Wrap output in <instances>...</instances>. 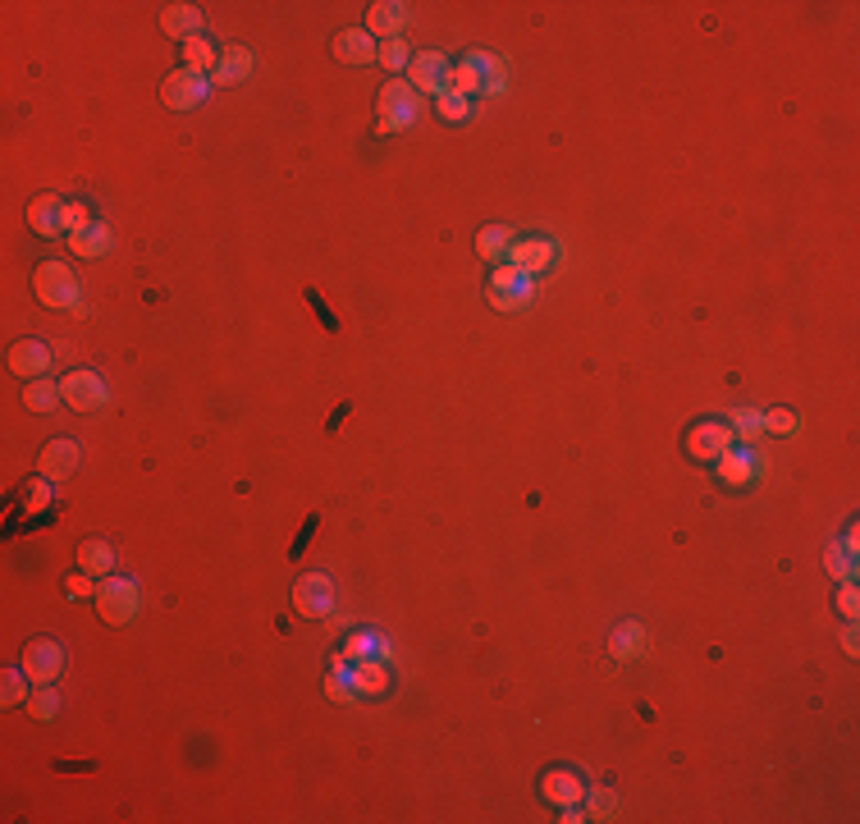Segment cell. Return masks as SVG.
<instances>
[{"instance_id":"obj_1","label":"cell","mask_w":860,"mask_h":824,"mask_svg":"<svg viewBox=\"0 0 860 824\" xmlns=\"http://www.w3.org/2000/svg\"><path fill=\"white\" fill-rule=\"evenodd\" d=\"M142 609V591L133 577H101L97 582V614L106 618L110 628H124L133 623Z\"/></svg>"},{"instance_id":"obj_2","label":"cell","mask_w":860,"mask_h":824,"mask_svg":"<svg viewBox=\"0 0 860 824\" xmlns=\"http://www.w3.org/2000/svg\"><path fill=\"white\" fill-rule=\"evenodd\" d=\"M376 120L380 133H403L412 120H417V87L408 78H389L376 97Z\"/></svg>"},{"instance_id":"obj_3","label":"cell","mask_w":860,"mask_h":824,"mask_svg":"<svg viewBox=\"0 0 860 824\" xmlns=\"http://www.w3.org/2000/svg\"><path fill=\"white\" fill-rule=\"evenodd\" d=\"M33 289H37V303L42 307H78V275L74 266H65V261H42L33 271Z\"/></svg>"},{"instance_id":"obj_4","label":"cell","mask_w":860,"mask_h":824,"mask_svg":"<svg viewBox=\"0 0 860 824\" xmlns=\"http://www.w3.org/2000/svg\"><path fill=\"white\" fill-rule=\"evenodd\" d=\"M19 664H23V673H28V678H33L37 687H51L55 678L65 673L69 655H65V646H60V641H51V637H37V641H28V646H23Z\"/></svg>"},{"instance_id":"obj_5","label":"cell","mask_w":860,"mask_h":824,"mask_svg":"<svg viewBox=\"0 0 860 824\" xmlns=\"http://www.w3.org/2000/svg\"><path fill=\"white\" fill-rule=\"evenodd\" d=\"M206 92H211V74H202V69H174L170 78L161 83V101L170 110H193L206 101Z\"/></svg>"},{"instance_id":"obj_6","label":"cell","mask_w":860,"mask_h":824,"mask_svg":"<svg viewBox=\"0 0 860 824\" xmlns=\"http://www.w3.org/2000/svg\"><path fill=\"white\" fill-rule=\"evenodd\" d=\"M60 394H65V403L74 412H97L110 403V390H106V380L97 376V371H69L65 380H60Z\"/></svg>"},{"instance_id":"obj_7","label":"cell","mask_w":860,"mask_h":824,"mask_svg":"<svg viewBox=\"0 0 860 824\" xmlns=\"http://www.w3.org/2000/svg\"><path fill=\"white\" fill-rule=\"evenodd\" d=\"M732 445H737V435H732L728 422H696L687 431V454L700 458V463H719Z\"/></svg>"},{"instance_id":"obj_8","label":"cell","mask_w":860,"mask_h":824,"mask_svg":"<svg viewBox=\"0 0 860 824\" xmlns=\"http://www.w3.org/2000/svg\"><path fill=\"white\" fill-rule=\"evenodd\" d=\"M531 275H522L517 266H508V261H499L495 275H490V303L499 307V312H513V307L531 303Z\"/></svg>"},{"instance_id":"obj_9","label":"cell","mask_w":860,"mask_h":824,"mask_svg":"<svg viewBox=\"0 0 860 824\" xmlns=\"http://www.w3.org/2000/svg\"><path fill=\"white\" fill-rule=\"evenodd\" d=\"M293 609L302 618H325L334 609V582L325 573H307L293 586Z\"/></svg>"},{"instance_id":"obj_10","label":"cell","mask_w":860,"mask_h":824,"mask_svg":"<svg viewBox=\"0 0 860 824\" xmlns=\"http://www.w3.org/2000/svg\"><path fill=\"white\" fill-rule=\"evenodd\" d=\"M449 60H444L440 51H421L412 55V65H408V83L417 87V92H430V97H444L449 92Z\"/></svg>"},{"instance_id":"obj_11","label":"cell","mask_w":860,"mask_h":824,"mask_svg":"<svg viewBox=\"0 0 860 824\" xmlns=\"http://www.w3.org/2000/svg\"><path fill=\"white\" fill-rule=\"evenodd\" d=\"M65 206L69 202H60L55 193L33 197V206H28V229L42 234V239H60V234H69L65 229Z\"/></svg>"},{"instance_id":"obj_12","label":"cell","mask_w":860,"mask_h":824,"mask_svg":"<svg viewBox=\"0 0 860 824\" xmlns=\"http://www.w3.org/2000/svg\"><path fill=\"white\" fill-rule=\"evenodd\" d=\"M554 257H559V248L549 239H517L513 248H508V266H517L522 275H540L554 266Z\"/></svg>"},{"instance_id":"obj_13","label":"cell","mask_w":860,"mask_h":824,"mask_svg":"<svg viewBox=\"0 0 860 824\" xmlns=\"http://www.w3.org/2000/svg\"><path fill=\"white\" fill-rule=\"evenodd\" d=\"M330 51H334L339 65H371V60L380 55V42L366 33V28H344V33L334 37Z\"/></svg>"},{"instance_id":"obj_14","label":"cell","mask_w":860,"mask_h":824,"mask_svg":"<svg viewBox=\"0 0 860 824\" xmlns=\"http://www.w3.org/2000/svg\"><path fill=\"white\" fill-rule=\"evenodd\" d=\"M540 797H545L549 806H581V797H586V783H581L577 770H549L545 779H540Z\"/></svg>"},{"instance_id":"obj_15","label":"cell","mask_w":860,"mask_h":824,"mask_svg":"<svg viewBox=\"0 0 860 824\" xmlns=\"http://www.w3.org/2000/svg\"><path fill=\"white\" fill-rule=\"evenodd\" d=\"M10 371L23 380H42L46 371H51V348H46L42 339H19V344L10 348Z\"/></svg>"},{"instance_id":"obj_16","label":"cell","mask_w":860,"mask_h":824,"mask_svg":"<svg viewBox=\"0 0 860 824\" xmlns=\"http://www.w3.org/2000/svg\"><path fill=\"white\" fill-rule=\"evenodd\" d=\"M78 458H83L78 440L60 435V440H51V445L42 449V477H51V481H69V477L78 472Z\"/></svg>"},{"instance_id":"obj_17","label":"cell","mask_w":860,"mask_h":824,"mask_svg":"<svg viewBox=\"0 0 860 824\" xmlns=\"http://www.w3.org/2000/svg\"><path fill=\"white\" fill-rule=\"evenodd\" d=\"M403 23H408V5H398V0H376L366 10V33L380 37V42H394L403 33Z\"/></svg>"},{"instance_id":"obj_18","label":"cell","mask_w":860,"mask_h":824,"mask_svg":"<svg viewBox=\"0 0 860 824\" xmlns=\"http://www.w3.org/2000/svg\"><path fill=\"white\" fill-rule=\"evenodd\" d=\"M334 669H344L348 683H353L357 692H385L389 687V669L380 660H353L348 664V655H334Z\"/></svg>"},{"instance_id":"obj_19","label":"cell","mask_w":860,"mask_h":824,"mask_svg":"<svg viewBox=\"0 0 860 824\" xmlns=\"http://www.w3.org/2000/svg\"><path fill=\"white\" fill-rule=\"evenodd\" d=\"M161 33L179 37V42L202 37V10H197V5H165L161 10Z\"/></svg>"},{"instance_id":"obj_20","label":"cell","mask_w":860,"mask_h":824,"mask_svg":"<svg viewBox=\"0 0 860 824\" xmlns=\"http://www.w3.org/2000/svg\"><path fill=\"white\" fill-rule=\"evenodd\" d=\"M755 472H760V458H755L751 449H742V445H732L728 454L719 458V477L728 481V486H751Z\"/></svg>"},{"instance_id":"obj_21","label":"cell","mask_w":860,"mask_h":824,"mask_svg":"<svg viewBox=\"0 0 860 824\" xmlns=\"http://www.w3.org/2000/svg\"><path fill=\"white\" fill-rule=\"evenodd\" d=\"M110 568H115V550H110V541H101V536H87L83 545H78V573L87 577H110Z\"/></svg>"},{"instance_id":"obj_22","label":"cell","mask_w":860,"mask_h":824,"mask_svg":"<svg viewBox=\"0 0 860 824\" xmlns=\"http://www.w3.org/2000/svg\"><path fill=\"white\" fill-rule=\"evenodd\" d=\"M856 554H860V536H856V532H847L842 541L828 545L824 568H828L833 577H842V582H856Z\"/></svg>"},{"instance_id":"obj_23","label":"cell","mask_w":860,"mask_h":824,"mask_svg":"<svg viewBox=\"0 0 860 824\" xmlns=\"http://www.w3.org/2000/svg\"><path fill=\"white\" fill-rule=\"evenodd\" d=\"M248 74H252V55H248V46H225V51H220V65L211 69V83L229 87V83H243Z\"/></svg>"},{"instance_id":"obj_24","label":"cell","mask_w":860,"mask_h":824,"mask_svg":"<svg viewBox=\"0 0 860 824\" xmlns=\"http://www.w3.org/2000/svg\"><path fill=\"white\" fill-rule=\"evenodd\" d=\"M449 92H458V97H467V101L481 92V60H476V51L463 55V60L449 69Z\"/></svg>"},{"instance_id":"obj_25","label":"cell","mask_w":860,"mask_h":824,"mask_svg":"<svg viewBox=\"0 0 860 824\" xmlns=\"http://www.w3.org/2000/svg\"><path fill=\"white\" fill-rule=\"evenodd\" d=\"M513 229L508 225H485L481 234H476V252H481L485 261H508V248H513Z\"/></svg>"},{"instance_id":"obj_26","label":"cell","mask_w":860,"mask_h":824,"mask_svg":"<svg viewBox=\"0 0 860 824\" xmlns=\"http://www.w3.org/2000/svg\"><path fill=\"white\" fill-rule=\"evenodd\" d=\"M65 399V394H60V385H55V380H23V408L28 412H51L55 403Z\"/></svg>"},{"instance_id":"obj_27","label":"cell","mask_w":860,"mask_h":824,"mask_svg":"<svg viewBox=\"0 0 860 824\" xmlns=\"http://www.w3.org/2000/svg\"><path fill=\"white\" fill-rule=\"evenodd\" d=\"M69 248H74L78 257H101V252L110 248V229L101 225V220H92V225H83L78 234H69Z\"/></svg>"},{"instance_id":"obj_28","label":"cell","mask_w":860,"mask_h":824,"mask_svg":"<svg viewBox=\"0 0 860 824\" xmlns=\"http://www.w3.org/2000/svg\"><path fill=\"white\" fill-rule=\"evenodd\" d=\"M641 641H645L641 623H618V628H613V637H609L613 660H632V655L641 651Z\"/></svg>"},{"instance_id":"obj_29","label":"cell","mask_w":860,"mask_h":824,"mask_svg":"<svg viewBox=\"0 0 860 824\" xmlns=\"http://www.w3.org/2000/svg\"><path fill=\"white\" fill-rule=\"evenodd\" d=\"M28 673H23V664L19 669H5V678H0V705H28Z\"/></svg>"},{"instance_id":"obj_30","label":"cell","mask_w":860,"mask_h":824,"mask_svg":"<svg viewBox=\"0 0 860 824\" xmlns=\"http://www.w3.org/2000/svg\"><path fill=\"white\" fill-rule=\"evenodd\" d=\"M183 55H188V69H202V74H211V69L220 65V51H215L206 37H188V42H183Z\"/></svg>"},{"instance_id":"obj_31","label":"cell","mask_w":860,"mask_h":824,"mask_svg":"<svg viewBox=\"0 0 860 824\" xmlns=\"http://www.w3.org/2000/svg\"><path fill=\"white\" fill-rule=\"evenodd\" d=\"M476 60H481V92H504L508 87V69L499 55L490 51H476Z\"/></svg>"},{"instance_id":"obj_32","label":"cell","mask_w":860,"mask_h":824,"mask_svg":"<svg viewBox=\"0 0 860 824\" xmlns=\"http://www.w3.org/2000/svg\"><path fill=\"white\" fill-rule=\"evenodd\" d=\"M728 426H732V435H737V440H746V445H751V440H760V431H764V412L737 408L728 417Z\"/></svg>"},{"instance_id":"obj_33","label":"cell","mask_w":860,"mask_h":824,"mask_svg":"<svg viewBox=\"0 0 860 824\" xmlns=\"http://www.w3.org/2000/svg\"><path fill=\"white\" fill-rule=\"evenodd\" d=\"M19 504H23L28 513H42L46 504H51V477H33V481H23Z\"/></svg>"},{"instance_id":"obj_34","label":"cell","mask_w":860,"mask_h":824,"mask_svg":"<svg viewBox=\"0 0 860 824\" xmlns=\"http://www.w3.org/2000/svg\"><path fill=\"white\" fill-rule=\"evenodd\" d=\"M581 802H586V815H591V820H613V811H618V797H613L609 788H586Z\"/></svg>"},{"instance_id":"obj_35","label":"cell","mask_w":860,"mask_h":824,"mask_svg":"<svg viewBox=\"0 0 860 824\" xmlns=\"http://www.w3.org/2000/svg\"><path fill=\"white\" fill-rule=\"evenodd\" d=\"M376 60L389 69V74H398V69H408V65H412V55H408V46H403V37H394V42H380V55H376Z\"/></svg>"},{"instance_id":"obj_36","label":"cell","mask_w":860,"mask_h":824,"mask_svg":"<svg viewBox=\"0 0 860 824\" xmlns=\"http://www.w3.org/2000/svg\"><path fill=\"white\" fill-rule=\"evenodd\" d=\"M28 715L33 719H55L60 715V696H55L51 687H37V692L28 696Z\"/></svg>"},{"instance_id":"obj_37","label":"cell","mask_w":860,"mask_h":824,"mask_svg":"<svg viewBox=\"0 0 860 824\" xmlns=\"http://www.w3.org/2000/svg\"><path fill=\"white\" fill-rule=\"evenodd\" d=\"M435 106H440V115H444V120H453V124L472 120V101L458 97V92H444V97H435Z\"/></svg>"},{"instance_id":"obj_38","label":"cell","mask_w":860,"mask_h":824,"mask_svg":"<svg viewBox=\"0 0 860 824\" xmlns=\"http://www.w3.org/2000/svg\"><path fill=\"white\" fill-rule=\"evenodd\" d=\"M385 651V641H376V637H348V646H344V655L348 660H371V655H380Z\"/></svg>"},{"instance_id":"obj_39","label":"cell","mask_w":860,"mask_h":824,"mask_svg":"<svg viewBox=\"0 0 860 824\" xmlns=\"http://www.w3.org/2000/svg\"><path fill=\"white\" fill-rule=\"evenodd\" d=\"M764 431L792 435V431H796V412H792V408H769V412H764Z\"/></svg>"},{"instance_id":"obj_40","label":"cell","mask_w":860,"mask_h":824,"mask_svg":"<svg viewBox=\"0 0 860 824\" xmlns=\"http://www.w3.org/2000/svg\"><path fill=\"white\" fill-rule=\"evenodd\" d=\"M325 692H330L334 701H353V696H357V687L348 683V673H344V669H334L330 678H325Z\"/></svg>"},{"instance_id":"obj_41","label":"cell","mask_w":860,"mask_h":824,"mask_svg":"<svg viewBox=\"0 0 860 824\" xmlns=\"http://www.w3.org/2000/svg\"><path fill=\"white\" fill-rule=\"evenodd\" d=\"M838 609L847 618H856V609H860V591H856V582H842L838 586Z\"/></svg>"},{"instance_id":"obj_42","label":"cell","mask_w":860,"mask_h":824,"mask_svg":"<svg viewBox=\"0 0 860 824\" xmlns=\"http://www.w3.org/2000/svg\"><path fill=\"white\" fill-rule=\"evenodd\" d=\"M65 591L74 600H83V596H97V577H87V573H78V577H69L65 582Z\"/></svg>"},{"instance_id":"obj_43","label":"cell","mask_w":860,"mask_h":824,"mask_svg":"<svg viewBox=\"0 0 860 824\" xmlns=\"http://www.w3.org/2000/svg\"><path fill=\"white\" fill-rule=\"evenodd\" d=\"M83 225H92V216H87V206L69 202V206H65V229H69V234H78Z\"/></svg>"},{"instance_id":"obj_44","label":"cell","mask_w":860,"mask_h":824,"mask_svg":"<svg viewBox=\"0 0 860 824\" xmlns=\"http://www.w3.org/2000/svg\"><path fill=\"white\" fill-rule=\"evenodd\" d=\"M842 646H847V655H856V651H860V637H856V628H842Z\"/></svg>"}]
</instances>
